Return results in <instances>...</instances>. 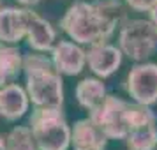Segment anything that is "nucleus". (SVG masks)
I'll return each instance as SVG.
<instances>
[{
	"mask_svg": "<svg viewBox=\"0 0 157 150\" xmlns=\"http://www.w3.org/2000/svg\"><path fill=\"white\" fill-rule=\"evenodd\" d=\"M0 150H7L6 148V138L0 134Z\"/></svg>",
	"mask_w": 157,
	"mask_h": 150,
	"instance_id": "21",
	"label": "nucleus"
},
{
	"mask_svg": "<svg viewBox=\"0 0 157 150\" xmlns=\"http://www.w3.org/2000/svg\"><path fill=\"white\" fill-rule=\"evenodd\" d=\"M30 99L27 90L18 83H7L0 87V117L7 122H16L27 115Z\"/></svg>",
	"mask_w": 157,
	"mask_h": 150,
	"instance_id": "9",
	"label": "nucleus"
},
{
	"mask_svg": "<svg viewBox=\"0 0 157 150\" xmlns=\"http://www.w3.org/2000/svg\"><path fill=\"white\" fill-rule=\"evenodd\" d=\"M29 127L39 150H67L71 145V125L62 108H34Z\"/></svg>",
	"mask_w": 157,
	"mask_h": 150,
	"instance_id": "2",
	"label": "nucleus"
},
{
	"mask_svg": "<svg viewBox=\"0 0 157 150\" xmlns=\"http://www.w3.org/2000/svg\"><path fill=\"white\" fill-rule=\"evenodd\" d=\"M150 21H154V23L157 25V6L152 9V11H150Z\"/></svg>",
	"mask_w": 157,
	"mask_h": 150,
	"instance_id": "20",
	"label": "nucleus"
},
{
	"mask_svg": "<svg viewBox=\"0 0 157 150\" xmlns=\"http://www.w3.org/2000/svg\"><path fill=\"white\" fill-rule=\"evenodd\" d=\"M125 108L127 101L117 95H106L104 101L94 111H90L88 117L97 124V127L104 133L108 140H124L129 133L125 122Z\"/></svg>",
	"mask_w": 157,
	"mask_h": 150,
	"instance_id": "5",
	"label": "nucleus"
},
{
	"mask_svg": "<svg viewBox=\"0 0 157 150\" xmlns=\"http://www.w3.org/2000/svg\"><path fill=\"white\" fill-rule=\"evenodd\" d=\"M86 53V64L88 69L97 76V78H109L117 72V69L122 65V51L118 46L109 43H95L90 44Z\"/></svg>",
	"mask_w": 157,
	"mask_h": 150,
	"instance_id": "8",
	"label": "nucleus"
},
{
	"mask_svg": "<svg viewBox=\"0 0 157 150\" xmlns=\"http://www.w3.org/2000/svg\"><path fill=\"white\" fill-rule=\"evenodd\" d=\"M122 55L134 62H145L157 53V25L150 20H125L118 32Z\"/></svg>",
	"mask_w": 157,
	"mask_h": 150,
	"instance_id": "3",
	"label": "nucleus"
},
{
	"mask_svg": "<svg viewBox=\"0 0 157 150\" xmlns=\"http://www.w3.org/2000/svg\"><path fill=\"white\" fill-rule=\"evenodd\" d=\"M29 9L21 7H0V43L18 44L25 39Z\"/></svg>",
	"mask_w": 157,
	"mask_h": 150,
	"instance_id": "11",
	"label": "nucleus"
},
{
	"mask_svg": "<svg viewBox=\"0 0 157 150\" xmlns=\"http://www.w3.org/2000/svg\"><path fill=\"white\" fill-rule=\"evenodd\" d=\"M7 150H39L29 125H16L6 136Z\"/></svg>",
	"mask_w": 157,
	"mask_h": 150,
	"instance_id": "16",
	"label": "nucleus"
},
{
	"mask_svg": "<svg viewBox=\"0 0 157 150\" xmlns=\"http://www.w3.org/2000/svg\"><path fill=\"white\" fill-rule=\"evenodd\" d=\"M25 39L34 51L46 53V51H51V48L57 43V30L53 29V25L48 20H44L43 16L29 9Z\"/></svg>",
	"mask_w": 157,
	"mask_h": 150,
	"instance_id": "10",
	"label": "nucleus"
},
{
	"mask_svg": "<svg viewBox=\"0 0 157 150\" xmlns=\"http://www.w3.org/2000/svg\"><path fill=\"white\" fill-rule=\"evenodd\" d=\"M51 64L62 76H78L86 65V53L74 41H57L51 48Z\"/></svg>",
	"mask_w": 157,
	"mask_h": 150,
	"instance_id": "7",
	"label": "nucleus"
},
{
	"mask_svg": "<svg viewBox=\"0 0 157 150\" xmlns=\"http://www.w3.org/2000/svg\"><path fill=\"white\" fill-rule=\"evenodd\" d=\"M129 7L138 13H150L157 6V0H125Z\"/></svg>",
	"mask_w": 157,
	"mask_h": 150,
	"instance_id": "18",
	"label": "nucleus"
},
{
	"mask_svg": "<svg viewBox=\"0 0 157 150\" xmlns=\"http://www.w3.org/2000/svg\"><path fill=\"white\" fill-rule=\"evenodd\" d=\"M125 21V7L120 0H76L65 11L60 27L74 43H104Z\"/></svg>",
	"mask_w": 157,
	"mask_h": 150,
	"instance_id": "1",
	"label": "nucleus"
},
{
	"mask_svg": "<svg viewBox=\"0 0 157 150\" xmlns=\"http://www.w3.org/2000/svg\"><path fill=\"white\" fill-rule=\"evenodd\" d=\"M71 143L74 145V148H85V147L104 148L108 145V138L97 127V124L88 117L78 120L71 127Z\"/></svg>",
	"mask_w": 157,
	"mask_h": 150,
	"instance_id": "12",
	"label": "nucleus"
},
{
	"mask_svg": "<svg viewBox=\"0 0 157 150\" xmlns=\"http://www.w3.org/2000/svg\"><path fill=\"white\" fill-rule=\"evenodd\" d=\"M0 7H2V0H0Z\"/></svg>",
	"mask_w": 157,
	"mask_h": 150,
	"instance_id": "23",
	"label": "nucleus"
},
{
	"mask_svg": "<svg viewBox=\"0 0 157 150\" xmlns=\"http://www.w3.org/2000/svg\"><path fill=\"white\" fill-rule=\"evenodd\" d=\"M18 4H21V6H27V7H34L37 4H41L43 0H16Z\"/></svg>",
	"mask_w": 157,
	"mask_h": 150,
	"instance_id": "19",
	"label": "nucleus"
},
{
	"mask_svg": "<svg viewBox=\"0 0 157 150\" xmlns=\"http://www.w3.org/2000/svg\"><path fill=\"white\" fill-rule=\"evenodd\" d=\"M23 72V53L14 44L0 43V87L14 83Z\"/></svg>",
	"mask_w": 157,
	"mask_h": 150,
	"instance_id": "13",
	"label": "nucleus"
},
{
	"mask_svg": "<svg viewBox=\"0 0 157 150\" xmlns=\"http://www.w3.org/2000/svg\"><path fill=\"white\" fill-rule=\"evenodd\" d=\"M127 150H155L157 148V127L155 124H147L131 129L124 138Z\"/></svg>",
	"mask_w": 157,
	"mask_h": 150,
	"instance_id": "15",
	"label": "nucleus"
},
{
	"mask_svg": "<svg viewBox=\"0 0 157 150\" xmlns=\"http://www.w3.org/2000/svg\"><path fill=\"white\" fill-rule=\"evenodd\" d=\"M25 90L36 108H62L64 79L55 67L25 71Z\"/></svg>",
	"mask_w": 157,
	"mask_h": 150,
	"instance_id": "4",
	"label": "nucleus"
},
{
	"mask_svg": "<svg viewBox=\"0 0 157 150\" xmlns=\"http://www.w3.org/2000/svg\"><path fill=\"white\" fill-rule=\"evenodd\" d=\"M127 92L134 102L152 106L157 102V64L140 62L127 74Z\"/></svg>",
	"mask_w": 157,
	"mask_h": 150,
	"instance_id": "6",
	"label": "nucleus"
},
{
	"mask_svg": "<svg viewBox=\"0 0 157 150\" xmlns=\"http://www.w3.org/2000/svg\"><path fill=\"white\" fill-rule=\"evenodd\" d=\"M74 150H104V148H95V147H85V148H74Z\"/></svg>",
	"mask_w": 157,
	"mask_h": 150,
	"instance_id": "22",
	"label": "nucleus"
},
{
	"mask_svg": "<svg viewBox=\"0 0 157 150\" xmlns=\"http://www.w3.org/2000/svg\"><path fill=\"white\" fill-rule=\"evenodd\" d=\"M125 122H127L129 131L136 127H141L147 124H155V113L152 111V108L147 104H140V102H127L125 108Z\"/></svg>",
	"mask_w": 157,
	"mask_h": 150,
	"instance_id": "17",
	"label": "nucleus"
},
{
	"mask_svg": "<svg viewBox=\"0 0 157 150\" xmlns=\"http://www.w3.org/2000/svg\"><path fill=\"white\" fill-rule=\"evenodd\" d=\"M74 95H76V101H78L79 106L85 108L90 113L104 101V97L108 94H106L104 83L99 78H85L76 85Z\"/></svg>",
	"mask_w": 157,
	"mask_h": 150,
	"instance_id": "14",
	"label": "nucleus"
}]
</instances>
